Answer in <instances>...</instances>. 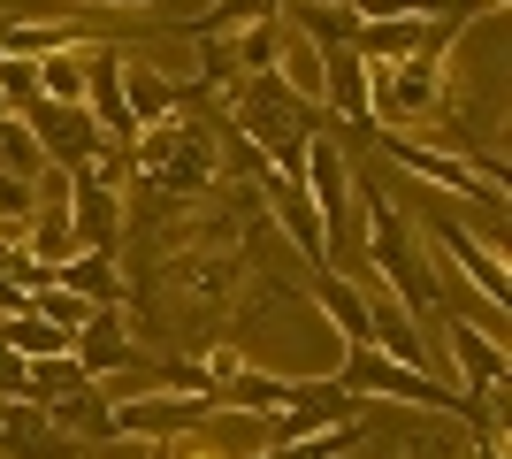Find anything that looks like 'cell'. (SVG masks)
Returning a JSON list of instances; mask_svg holds the SVG:
<instances>
[{"label": "cell", "instance_id": "277c9868", "mask_svg": "<svg viewBox=\"0 0 512 459\" xmlns=\"http://www.w3.org/2000/svg\"><path fill=\"white\" fill-rule=\"evenodd\" d=\"M138 176H153V184H169V192H184V184H207L214 169V146L199 138V123H184V115H169V123H153V131H138Z\"/></svg>", "mask_w": 512, "mask_h": 459}, {"label": "cell", "instance_id": "5b68a950", "mask_svg": "<svg viewBox=\"0 0 512 459\" xmlns=\"http://www.w3.org/2000/svg\"><path fill=\"white\" fill-rule=\"evenodd\" d=\"M107 169H115V161L100 153L85 176H62V184H69L62 199H69L77 253H107V261H115V238H123V199H115V176H107Z\"/></svg>", "mask_w": 512, "mask_h": 459}, {"label": "cell", "instance_id": "9a60e30c", "mask_svg": "<svg viewBox=\"0 0 512 459\" xmlns=\"http://www.w3.org/2000/svg\"><path fill=\"white\" fill-rule=\"evenodd\" d=\"M46 276H62L77 261V230H69V199L62 192H39V215H31V245H23Z\"/></svg>", "mask_w": 512, "mask_h": 459}, {"label": "cell", "instance_id": "7c38bea8", "mask_svg": "<svg viewBox=\"0 0 512 459\" xmlns=\"http://www.w3.org/2000/svg\"><path fill=\"white\" fill-rule=\"evenodd\" d=\"M0 459H77V444L46 421V406L16 398V406H0Z\"/></svg>", "mask_w": 512, "mask_h": 459}, {"label": "cell", "instance_id": "6da1fadb", "mask_svg": "<svg viewBox=\"0 0 512 459\" xmlns=\"http://www.w3.org/2000/svg\"><path fill=\"white\" fill-rule=\"evenodd\" d=\"M360 238H367V268L383 276V291H390L398 306H406L413 322L444 306V284H436L428 253L413 245L406 215H398V207H390V192H375V184H360Z\"/></svg>", "mask_w": 512, "mask_h": 459}, {"label": "cell", "instance_id": "3957f363", "mask_svg": "<svg viewBox=\"0 0 512 459\" xmlns=\"http://www.w3.org/2000/svg\"><path fill=\"white\" fill-rule=\"evenodd\" d=\"M16 123L31 131V146H39V161H46L54 176H85L92 161L107 153V138L92 131V115H85V108H46V100H31Z\"/></svg>", "mask_w": 512, "mask_h": 459}, {"label": "cell", "instance_id": "8fae6325", "mask_svg": "<svg viewBox=\"0 0 512 459\" xmlns=\"http://www.w3.org/2000/svg\"><path fill=\"white\" fill-rule=\"evenodd\" d=\"M69 360L85 368V383H100V375L130 368V322H123V306H92L85 329L69 337Z\"/></svg>", "mask_w": 512, "mask_h": 459}, {"label": "cell", "instance_id": "52a82bcc", "mask_svg": "<svg viewBox=\"0 0 512 459\" xmlns=\"http://www.w3.org/2000/svg\"><path fill=\"white\" fill-rule=\"evenodd\" d=\"M115 406V437H184V429H207L222 414V398H107Z\"/></svg>", "mask_w": 512, "mask_h": 459}, {"label": "cell", "instance_id": "603a6c76", "mask_svg": "<svg viewBox=\"0 0 512 459\" xmlns=\"http://www.w3.org/2000/svg\"><path fill=\"white\" fill-rule=\"evenodd\" d=\"M0 176H23V184H39V176H46L39 146H31V131H23L16 115H0Z\"/></svg>", "mask_w": 512, "mask_h": 459}, {"label": "cell", "instance_id": "e0dca14e", "mask_svg": "<svg viewBox=\"0 0 512 459\" xmlns=\"http://www.w3.org/2000/svg\"><path fill=\"white\" fill-rule=\"evenodd\" d=\"M115 77H123V108H130V123L138 131H153V123H169L176 115V85L161 77V69H146V62H115Z\"/></svg>", "mask_w": 512, "mask_h": 459}, {"label": "cell", "instance_id": "d6986e66", "mask_svg": "<svg viewBox=\"0 0 512 459\" xmlns=\"http://www.w3.org/2000/svg\"><path fill=\"white\" fill-rule=\"evenodd\" d=\"M314 299L329 306V322H337V337H344V352L352 345H375V337H367V299L352 284H344V276H329V268H314Z\"/></svg>", "mask_w": 512, "mask_h": 459}, {"label": "cell", "instance_id": "7a4b0ae2", "mask_svg": "<svg viewBox=\"0 0 512 459\" xmlns=\"http://www.w3.org/2000/svg\"><path fill=\"white\" fill-rule=\"evenodd\" d=\"M306 115H314V108H299L276 77H245V85H237V131L268 153V169H276V176H299L306 138H314V131H306Z\"/></svg>", "mask_w": 512, "mask_h": 459}, {"label": "cell", "instance_id": "4fadbf2b", "mask_svg": "<svg viewBox=\"0 0 512 459\" xmlns=\"http://www.w3.org/2000/svg\"><path fill=\"white\" fill-rule=\"evenodd\" d=\"M321 108H337L344 123H375V100H367V62L352 46H329L321 54Z\"/></svg>", "mask_w": 512, "mask_h": 459}, {"label": "cell", "instance_id": "ffe728a7", "mask_svg": "<svg viewBox=\"0 0 512 459\" xmlns=\"http://www.w3.org/2000/svg\"><path fill=\"white\" fill-rule=\"evenodd\" d=\"M0 345L16 352L23 368H39V360H62V352H69V337H62L54 322H39L31 306H23V314H8V322H0Z\"/></svg>", "mask_w": 512, "mask_h": 459}, {"label": "cell", "instance_id": "d4e9b609", "mask_svg": "<svg viewBox=\"0 0 512 459\" xmlns=\"http://www.w3.org/2000/svg\"><path fill=\"white\" fill-rule=\"evenodd\" d=\"M69 391H85V368H77V360H39V368H31V406H54V398H69Z\"/></svg>", "mask_w": 512, "mask_h": 459}, {"label": "cell", "instance_id": "4316f807", "mask_svg": "<svg viewBox=\"0 0 512 459\" xmlns=\"http://www.w3.org/2000/svg\"><path fill=\"white\" fill-rule=\"evenodd\" d=\"M16 398H31V368H23L16 352L0 345V406H16Z\"/></svg>", "mask_w": 512, "mask_h": 459}, {"label": "cell", "instance_id": "7402d4cb", "mask_svg": "<svg viewBox=\"0 0 512 459\" xmlns=\"http://www.w3.org/2000/svg\"><path fill=\"white\" fill-rule=\"evenodd\" d=\"M352 444H360V421H337V429H314L299 444H268L260 459H344Z\"/></svg>", "mask_w": 512, "mask_h": 459}, {"label": "cell", "instance_id": "ba28073f", "mask_svg": "<svg viewBox=\"0 0 512 459\" xmlns=\"http://www.w3.org/2000/svg\"><path fill=\"white\" fill-rule=\"evenodd\" d=\"M428 238H436V261H451L490 306H512V276H505V261H497V245H490V238L459 230L451 215H444V222H428Z\"/></svg>", "mask_w": 512, "mask_h": 459}, {"label": "cell", "instance_id": "8992f818", "mask_svg": "<svg viewBox=\"0 0 512 459\" xmlns=\"http://www.w3.org/2000/svg\"><path fill=\"white\" fill-rule=\"evenodd\" d=\"M299 192L314 199L321 245H344V199H352V169H344L337 138H306V161H299Z\"/></svg>", "mask_w": 512, "mask_h": 459}, {"label": "cell", "instance_id": "9c48e42d", "mask_svg": "<svg viewBox=\"0 0 512 459\" xmlns=\"http://www.w3.org/2000/svg\"><path fill=\"white\" fill-rule=\"evenodd\" d=\"M444 352H451V368H459V383H467V398L490 406L497 383H505V345H497L490 329H474L467 314H451L444 322Z\"/></svg>", "mask_w": 512, "mask_h": 459}, {"label": "cell", "instance_id": "484cf974", "mask_svg": "<svg viewBox=\"0 0 512 459\" xmlns=\"http://www.w3.org/2000/svg\"><path fill=\"white\" fill-rule=\"evenodd\" d=\"M31 215H39V184H23V176H0V238L31 230Z\"/></svg>", "mask_w": 512, "mask_h": 459}, {"label": "cell", "instance_id": "2e32d148", "mask_svg": "<svg viewBox=\"0 0 512 459\" xmlns=\"http://www.w3.org/2000/svg\"><path fill=\"white\" fill-rule=\"evenodd\" d=\"M260 184H268V207H276V215H283V230L299 238V253H306V261H314V268H329V245H321L314 199L299 192V176H276V169H268V176H260Z\"/></svg>", "mask_w": 512, "mask_h": 459}, {"label": "cell", "instance_id": "cb8c5ba5", "mask_svg": "<svg viewBox=\"0 0 512 459\" xmlns=\"http://www.w3.org/2000/svg\"><path fill=\"white\" fill-rule=\"evenodd\" d=\"M39 100V62H23V54H0V115H23Z\"/></svg>", "mask_w": 512, "mask_h": 459}, {"label": "cell", "instance_id": "83f0119b", "mask_svg": "<svg viewBox=\"0 0 512 459\" xmlns=\"http://www.w3.org/2000/svg\"><path fill=\"white\" fill-rule=\"evenodd\" d=\"M467 459H505V444H497V437H474V452Z\"/></svg>", "mask_w": 512, "mask_h": 459}, {"label": "cell", "instance_id": "ac0fdd59", "mask_svg": "<svg viewBox=\"0 0 512 459\" xmlns=\"http://www.w3.org/2000/svg\"><path fill=\"white\" fill-rule=\"evenodd\" d=\"M46 421H54L69 444H85V437L107 444V437H115V406H107L100 383H85V391H69V398H54V406H46Z\"/></svg>", "mask_w": 512, "mask_h": 459}, {"label": "cell", "instance_id": "44dd1931", "mask_svg": "<svg viewBox=\"0 0 512 459\" xmlns=\"http://www.w3.org/2000/svg\"><path fill=\"white\" fill-rule=\"evenodd\" d=\"M54 284H62L69 299H85V306H115V299H123V276H115V261H107V253H77Z\"/></svg>", "mask_w": 512, "mask_h": 459}, {"label": "cell", "instance_id": "5bb4252c", "mask_svg": "<svg viewBox=\"0 0 512 459\" xmlns=\"http://www.w3.org/2000/svg\"><path fill=\"white\" fill-rule=\"evenodd\" d=\"M390 161H406L413 176H428L436 192H459V199H490L482 184H474V169L459 161L451 146H421V138H390Z\"/></svg>", "mask_w": 512, "mask_h": 459}, {"label": "cell", "instance_id": "30bf717a", "mask_svg": "<svg viewBox=\"0 0 512 459\" xmlns=\"http://www.w3.org/2000/svg\"><path fill=\"white\" fill-rule=\"evenodd\" d=\"M115 46H92L85 54V115H92V131L107 138V146H138V123H130L123 108V77H115Z\"/></svg>", "mask_w": 512, "mask_h": 459}]
</instances>
